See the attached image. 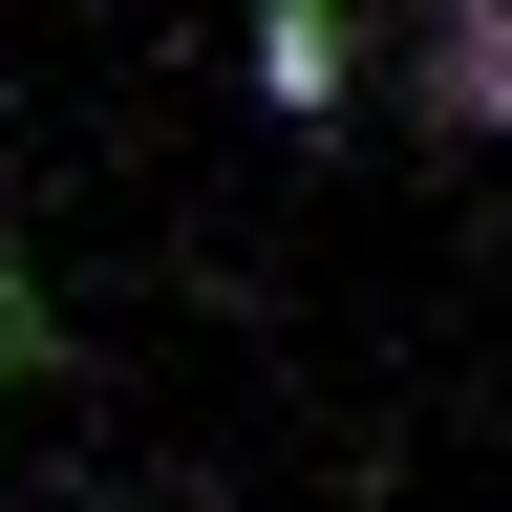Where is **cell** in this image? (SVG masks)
<instances>
[{
  "label": "cell",
  "instance_id": "obj_1",
  "mask_svg": "<svg viewBox=\"0 0 512 512\" xmlns=\"http://www.w3.org/2000/svg\"><path fill=\"white\" fill-rule=\"evenodd\" d=\"M406 107L448 128V150H491L512 128V0H427L406 22Z\"/></svg>",
  "mask_w": 512,
  "mask_h": 512
},
{
  "label": "cell",
  "instance_id": "obj_2",
  "mask_svg": "<svg viewBox=\"0 0 512 512\" xmlns=\"http://www.w3.org/2000/svg\"><path fill=\"white\" fill-rule=\"evenodd\" d=\"M235 22H256V107H278V128H342V86H363V22H342V0H235Z\"/></svg>",
  "mask_w": 512,
  "mask_h": 512
},
{
  "label": "cell",
  "instance_id": "obj_3",
  "mask_svg": "<svg viewBox=\"0 0 512 512\" xmlns=\"http://www.w3.org/2000/svg\"><path fill=\"white\" fill-rule=\"evenodd\" d=\"M22 363H43V299H22V278H0V384H22Z\"/></svg>",
  "mask_w": 512,
  "mask_h": 512
}]
</instances>
